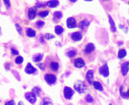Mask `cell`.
Listing matches in <instances>:
<instances>
[{
  "label": "cell",
  "instance_id": "1",
  "mask_svg": "<svg viewBox=\"0 0 129 105\" xmlns=\"http://www.w3.org/2000/svg\"><path fill=\"white\" fill-rule=\"evenodd\" d=\"M75 90L77 91L79 93H83L85 91H86V86L85 85V83L84 82H76V83H75Z\"/></svg>",
  "mask_w": 129,
  "mask_h": 105
},
{
  "label": "cell",
  "instance_id": "2",
  "mask_svg": "<svg viewBox=\"0 0 129 105\" xmlns=\"http://www.w3.org/2000/svg\"><path fill=\"white\" fill-rule=\"evenodd\" d=\"M25 97H26V99L30 103L32 104H34V103H36V95L34 93V92H26V94H25Z\"/></svg>",
  "mask_w": 129,
  "mask_h": 105
},
{
  "label": "cell",
  "instance_id": "3",
  "mask_svg": "<svg viewBox=\"0 0 129 105\" xmlns=\"http://www.w3.org/2000/svg\"><path fill=\"white\" fill-rule=\"evenodd\" d=\"M73 94H74V91L70 87H65L64 88V96H65L66 99L70 100L71 97L73 96Z\"/></svg>",
  "mask_w": 129,
  "mask_h": 105
},
{
  "label": "cell",
  "instance_id": "4",
  "mask_svg": "<svg viewBox=\"0 0 129 105\" xmlns=\"http://www.w3.org/2000/svg\"><path fill=\"white\" fill-rule=\"evenodd\" d=\"M45 80L48 84H54L57 82V77L54 74H46L45 75Z\"/></svg>",
  "mask_w": 129,
  "mask_h": 105
},
{
  "label": "cell",
  "instance_id": "5",
  "mask_svg": "<svg viewBox=\"0 0 129 105\" xmlns=\"http://www.w3.org/2000/svg\"><path fill=\"white\" fill-rule=\"evenodd\" d=\"M99 73L103 75V76H105V77H107V76H108L109 75V69H108V66H107L106 64H105L100 68Z\"/></svg>",
  "mask_w": 129,
  "mask_h": 105
},
{
  "label": "cell",
  "instance_id": "6",
  "mask_svg": "<svg viewBox=\"0 0 129 105\" xmlns=\"http://www.w3.org/2000/svg\"><path fill=\"white\" fill-rule=\"evenodd\" d=\"M67 25L68 28H75V27L76 26V22L75 20V18L69 17L67 21Z\"/></svg>",
  "mask_w": 129,
  "mask_h": 105
},
{
  "label": "cell",
  "instance_id": "7",
  "mask_svg": "<svg viewBox=\"0 0 129 105\" xmlns=\"http://www.w3.org/2000/svg\"><path fill=\"white\" fill-rule=\"evenodd\" d=\"M121 71H122V74L124 75V76H125V75L127 74V73H128V71H129V63L128 62L123 64L122 67H121Z\"/></svg>",
  "mask_w": 129,
  "mask_h": 105
},
{
  "label": "cell",
  "instance_id": "8",
  "mask_svg": "<svg viewBox=\"0 0 129 105\" xmlns=\"http://www.w3.org/2000/svg\"><path fill=\"white\" fill-rule=\"evenodd\" d=\"M36 70L35 69V67H34V66H32V64L29 63V64H27V65H26L25 72H26V73H28V74H32V73H36Z\"/></svg>",
  "mask_w": 129,
  "mask_h": 105
},
{
  "label": "cell",
  "instance_id": "9",
  "mask_svg": "<svg viewBox=\"0 0 129 105\" xmlns=\"http://www.w3.org/2000/svg\"><path fill=\"white\" fill-rule=\"evenodd\" d=\"M75 66L77 67V68H81V67H84L85 66V62L82 58H77L75 60Z\"/></svg>",
  "mask_w": 129,
  "mask_h": 105
},
{
  "label": "cell",
  "instance_id": "10",
  "mask_svg": "<svg viewBox=\"0 0 129 105\" xmlns=\"http://www.w3.org/2000/svg\"><path fill=\"white\" fill-rule=\"evenodd\" d=\"M59 5V1L58 0H49L47 3V5L51 7V8H54V7H57V5Z\"/></svg>",
  "mask_w": 129,
  "mask_h": 105
},
{
  "label": "cell",
  "instance_id": "11",
  "mask_svg": "<svg viewBox=\"0 0 129 105\" xmlns=\"http://www.w3.org/2000/svg\"><path fill=\"white\" fill-rule=\"evenodd\" d=\"M71 37L74 41H79L82 39V34L79 32H75L71 35Z\"/></svg>",
  "mask_w": 129,
  "mask_h": 105
},
{
  "label": "cell",
  "instance_id": "12",
  "mask_svg": "<svg viewBox=\"0 0 129 105\" xmlns=\"http://www.w3.org/2000/svg\"><path fill=\"white\" fill-rule=\"evenodd\" d=\"M36 10L35 7H31L29 11H28V17H29V19H34L35 17H36Z\"/></svg>",
  "mask_w": 129,
  "mask_h": 105
},
{
  "label": "cell",
  "instance_id": "13",
  "mask_svg": "<svg viewBox=\"0 0 129 105\" xmlns=\"http://www.w3.org/2000/svg\"><path fill=\"white\" fill-rule=\"evenodd\" d=\"M93 78H94V72L93 71H88L87 73H86V80L90 82V83H92V82H93Z\"/></svg>",
  "mask_w": 129,
  "mask_h": 105
},
{
  "label": "cell",
  "instance_id": "14",
  "mask_svg": "<svg viewBox=\"0 0 129 105\" xmlns=\"http://www.w3.org/2000/svg\"><path fill=\"white\" fill-rule=\"evenodd\" d=\"M108 19H109V23H110V26H111V31L115 33L116 31V27H115V22H114L113 18L110 15L108 16Z\"/></svg>",
  "mask_w": 129,
  "mask_h": 105
},
{
  "label": "cell",
  "instance_id": "15",
  "mask_svg": "<svg viewBox=\"0 0 129 105\" xmlns=\"http://www.w3.org/2000/svg\"><path fill=\"white\" fill-rule=\"evenodd\" d=\"M95 50V45H93V44H88L87 45H86V54H90L91 52H93V51Z\"/></svg>",
  "mask_w": 129,
  "mask_h": 105
},
{
  "label": "cell",
  "instance_id": "16",
  "mask_svg": "<svg viewBox=\"0 0 129 105\" xmlns=\"http://www.w3.org/2000/svg\"><path fill=\"white\" fill-rule=\"evenodd\" d=\"M26 33L28 37H34V36H36V32L33 30V29H31V28H27Z\"/></svg>",
  "mask_w": 129,
  "mask_h": 105
},
{
  "label": "cell",
  "instance_id": "17",
  "mask_svg": "<svg viewBox=\"0 0 129 105\" xmlns=\"http://www.w3.org/2000/svg\"><path fill=\"white\" fill-rule=\"evenodd\" d=\"M92 84L94 85V87L98 91H103V86L102 84L100 83V82H92Z\"/></svg>",
  "mask_w": 129,
  "mask_h": 105
},
{
  "label": "cell",
  "instance_id": "18",
  "mask_svg": "<svg viewBox=\"0 0 129 105\" xmlns=\"http://www.w3.org/2000/svg\"><path fill=\"white\" fill-rule=\"evenodd\" d=\"M55 32H56V34L57 35H61L63 32H64V28H63L62 26H60V25H57L56 26V28H55Z\"/></svg>",
  "mask_w": 129,
  "mask_h": 105
},
{
  "label": "cell",
  "instance_id": "19",
  "mask_svg": "<svg viewBox=\"0 0 129 105\" xmlns=\"http://www.w3.org/2000/svg\"><path fill=\"white\" fill-rule=\"evenodd\" d=\"M88 25H89V22L87 20H83L80 22V24H79V26H80V28H86V27H87Z\"/></svg>",
  "mask_w": 129,
  "mask_h": 105
},
{
  "label": "cell",
  "instance_id": "20",
  "mask_svg": "<svg viewBox=\"0 0 129 105\" xmlns=\"http://www.w3.org/2000/svg\"><path fill=\"white\" fill-rule=\"evenodd\" d=\"M42 58H43V55L42 54H37L33 57V61L34 62H40L42 60Z\"/></svg>",
  "mask_w": 129,
  "mask_h": 105
},
{
  "label": "cell",
  "instance_id": "21",
  "mask_svg": "<svg viewBox=\"0 0 129 105\" xmlns=\"http://www.w3.org/2000/svg\"><path fill=\"white\" fill-rule=\"evenodd\" d=\"M125 55H126V51L124 50V49H121V50L118 52V58L119 59L124 58Z\"/></svg>",
  "mask_w": 129,
  "mask_h": 105
},
{
  "label": "cell",
  "instance_id": "22",
  "mask_svg": "<svg viewBox=\"0 0 129 105\" xmlns=\"http://www.w3.org/2000/svg\"><path fill=\"white\" fill-rule=\"evenodd\" d=\"M50 67H51L52 70L57 71L58 70V64H57V63H55V62H53V63L50 64Z\"/></svg>",
  "mask_w": 129,
  "mask_h": 105
},
{
  "label": "cell",
  "instance_id": "23",
  "mask_svg": "<svg viewBox=\"0 0 129 105\" xmlns=\"http://www.w3.org/2000/svg\"><path fill=\"white\" fill-rule=\"evenodd\" d=\"M54 16H55L56 18H57V19H60V18H62L63 14L61 12H59V11H57V12L54 13Z\"/></svg>",
  "mask_w": 129,
  "mask_h": 105
},
{
  "label": "cell",
  "instance_id": "24",
  "mask_svg": "<svg viewBox=\"0 0 129 105\" xmlns=\"http://www.w3.org/2000/svg\"><path fill=\"white\" fill-rule=\"evenodd\" d=\"M43 105H52L51 100H49L48 98H45L43 100Z\"/></svg>",
  "mask_w": 129,
  "mask_h": 105
},
{
  "label": "cell",
  "instance_id": "25",
  "mask_svg": "<svg viewBox=\"0 0 129 105\" xmlns=\"http://www.w3.org/2000/svg\"><path fill=\"white\" fill-rule=\"evenodd\" d=\"M15 61H16V64H22V63H23L24 59H23V57H22V56H17Z\"/></svg>",
  "mask_w": 129,
  "mask_h": 105
},
{
  "label": "cell",
  "instance_id": "26",
  "mask_svg": "<svg viewBox=\"0 0 129 105\" xmlns=\"http://www.w3.org/2000/svg\"><path fill=\"white\" fill-rule=\"evenodd\" d=\"M48 14H49V12H48V11H41V12H39V14H38V15H39L40 17H46Z\"/></svg>",
  "mask_w": 129,
  "mask_h": 105
},
{
  "label": "cell",
  "instance_id": "27",
  "mask_svg": "<svg viewBox=\"0 0 129 105\" xmlns=\"http://www.w3.org/2000/svg\"><path fill=\"white\" fill-rule=\"evenodd\" d=\"M40 91H41V90H40L39 87H35V88H33V92H34L36 95L40 94Z\"/></svg>",
  "mask_w": 129,
  "mask_h": 105
},
{
  "label": "cell",
  "instance_id": "28",
  "mask_svg": "<svg viewBox=\"0 0 129 105\" xmlns=\"http://www.w3.org/2000/svg\"><path fill=\"white\" fill-rule=\"evenodd\" d=\"M76 55V52L75 50H72V51H69L68 53H67V55L69 56V57H74L75 55Z\"/></svg>",
  "mask_w": 129,
  "mask_h": 105
},
{
  "label": "cell",
  "instance_id": "29",
  "mask_svg": "<svg viewBox=\"0 0 129 105\" xmlns=\"http://www.w3.org/2000/svg\"><path fill=\"white\" fill-rule=\"evenodd\" d=\"M45 37H46V39H47V40H49V39H53L55 36L53 35H50V34H46V35H45Z\"/></svg>",
  "mask_w": 129,
  "mask_h": 105
},
{
  "label": "cell",
  "instance_id": "30",
  "mask_svg": "<svg viewBox=\"0 0 129 105\" xmlns=\"http://www.w3.org/2000/svg\"><path fill=\"white\" fill-rule=\"evenodd\" d=\"M44 25H45V23H44L43 21H37V22H36V25H37V27H42Z\"/></svg>",
  "mask_w": 129,
  "mask_h": 105
},
{
  "label": "cell",
  "instance_id": "31",
  "mask_svg": "<svg viewBox=\"0 0 129 105\" xmlns=\"http://www.w3.org/2000/svg\"><path fill=\"white\" fill-rule=\"evenodd\" d=\"M86 100L87 102H92V101H93V98H92L90 95H87V96L86 97Z\"/></svg>",
  "mask_w": 129,
  "mask_h": 105
},
{
  "label": "cell",
  "instance_id": "32",
  "mask_svg": "<svg viewBox=\"0 0 129 105\" xmlns=\"http://www.w3.org/2000/svg\"><path fill=\"white\" fill-rule=\"evenodd\" d=\"M16 29H17V31H18V33H19L20 35H22V28L19 26L18 24H16Z\"/></svg>",
  "mask_w": 129,
  "mask_h": 105
},
{
  "label": "cell",
  "instance_id": "33",
  "mask_svg": "<svg viewBox=\"0 0 129 105\" xmlns=\"http://www.w3.org/2000/svg\"><path fill=\"white\" fill-rule=\"evenodd\" d=\"M121 95L124 97V98H129V91H127L125 93H124V92H122L121 93Z\"/></svg>",
  "mask_w": 129,
  "mask_h": 105
},
{
  "label": "cell",
  "instance_id": "34",
  "mask_svg": "<svg viewBox=\"0 0 129 105\" xmlns=\"http://www.w3.org/2000/svg\"><path fill=\"white\" fill-rule=\"evenodd\" d=\"M5 105H16V103H15L14 100H8V101L5 102Z\"/></svg>",
  "mask_w": 129,
  "mask_h": 105
},
{
  "label": "cell",
  "instance_id": "35",
  "mask_svg": "<svg viewBox=\"0 0 129 105\" xmlns=\"http://www.w3.org/2000/svg\"><path fill=\"white\" fill-rule=\"evenodd\" d=\"M4 3H5L7 7H10V1L9 0H4Z\"/></svg>",
  "mask_w": 129,
  "mask_h": 105
},
{
  "label": "cell",
  "instance_id": "36",
  "mask_svg": "<svg viewBox=\"0 0 129 105\" xmlns=\"http://www.w3.org/2000/svg\"><path fill=\"white\" fill-rule=\"evenodd\" d=\"M11 53H12L13 55H18V52L16 50H15V49H13V48L11 49Z\"/></svg>",
  "mask_w": 129,
  "mask_h": 105
},
{
  "label": "cell",
  "instance_id": "37",
  "mask_svg": "<svg viewBox=\"0 0 129 105\" xmlns=\"http://www.w3.org/2000/svg\"><path fill=\"white\" fill-rule=\"evenodd\" d=\"M38 67L44 70V68H45V64H38Z\"/></svg>",
  "mask_w": 129,
  "mask_h": 105
},
{
  "label": "cell",
  "instance_id": "38",
  "mask_svg": "<svg viewBox=\"0 0 129 105\" xmlns=\"http://www.w3.org/2000/svg\"><path fill=\"white\" fill-rule=\"evenodd\" d=\"M71 2H76V1H77V0H70Z\"/></svg>",
  "mask_w": 129,
  "mask_h": 105
},
{
  "label": "cell",
  "instance_id": "39",
  "mask_svg": "<svg viewBox=\"0 0 129 105\" xmlns=\"http://www.w3.org/2000/svg\"><path fill=\"white\" fill-rule=\"evenodd\" d=\"M18 105H23V102H19V103H18Z\"/></svg>",
  "mask_w": 129,
  "mask_h": 105
},
{
  "label": "cell",
  "instance_id": "40",
  "mask_svg": "<svg viewBox=\"0 0 129 105\" xmlns=\"http://www.w3.org/2000/svg\"><path fill=\"white\" fill-rule=\"evenodd\" d=\"M86 1H92V0H86Z\"/></svg>",
  "mask_w": 129,
  "mask_h": 105
}]
</instances>
